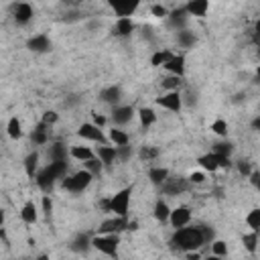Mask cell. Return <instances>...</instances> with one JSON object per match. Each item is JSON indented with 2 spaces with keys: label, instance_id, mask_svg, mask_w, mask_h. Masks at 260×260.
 I'll return each mask as SVG.
<instances>
[{
  "label": "cell",
  "instance_id": "cell-1",
  "mask_svg": "<svg viewBox=\"0 0 260 260\" xmlns=\"http://www.w3.org/2000/svg\"><path fill=\"white\" fill-rule=\"evenodd\" d=\"M215 238L213 228L209 225H181L175 228L171 236V246L177 248L179 252H189V250H199L201 246L209 244Z\"/></svg>",
  "mask_w": 260,
  "mask_h": 260
},
{
  "label": "cell",
  "instance_id": "cell-2",
  "mask_svg": "<svg viewBox=\"0 0 260 260\" xmlns=\"http://www.w3.org/2000/svg\"><path fill=\"white\" fill-rule=\"evenodd\" d=\"M67 171H69V162H67V158H61V160H49L43 169L37 171V175H35L32 179L37 181V187H39L43 193H51L53 187H55V183H57L59 179H63V177L67 175Z\"/></svg>",
  "mask_w": 260,
  "mask_h": 260
},
{
  "label": "cell",
  "instance_id": "cell-3",
  "mask_svg": "<svg viewBox=\"0 0 260 260\" xmlns=\"http://www.w3.org/2000/svg\"><path fill=\"white\" fill-rule=\"evenodd\" d=\"M91 181H93V175L89 171L81 169V171H75L71 175H65L61 179V187L69 193H81L91 185Z\"/></svg>",
  "mask_w": 260,
  "mask_h": 260
},
{
  "label": "cell",
  "instance_id": "cell-4",
  "mask_svg": "<svg viewBox=\"0 0 260 260\" xmlns=\"http://www.w3.org/2000/svg\"><path fill=\"white\" fill-rule=\"evenodd\" d=\"M132 191H134V185H128V187H122L120 191H116L112 197H108V205H110V211H112L114 215L128 217Z\"/></svg>",
  "mask_w": 260,
  "mask_h": 260
},
{
  "label": "cell",
  "instance_id": "cell-5",
  "mask_svg": "<svg viewBox=\"0 0 260 260\" xmlns=\"http://www.w3.org/2000/svg\"><path fill=\"white\" fill-rule=\"evenodd\" d=\"M118 246H120V234H98L91 238V248L106 256H118Z\"/></svg>",
  "mask_w": 260,
  "mask_h": 260
},
{
  "label": "cell",
  "instance_id": "cell-6",
  "mask_svg": "<svg viewBox=\"0 0 260 260\" xmlns=\"http://www.w3.org/2000/svg\"><path fill=\"white\" fill-rule=\"evenodd\" d=\"M197 162H199V167L201 169H205V171H217V169H230L232 167V158L230 156H225V154H217V152H207V154H201V156H197Z\"/></svg>",
  "mask_w": 260,
  "mask_h": 260
},
{
  "label": "cell",
  "instance_id": "cell-7",
  "mask_svg": "<svg viewBox=\"0 0 260 260\" xmlns=\"http://www.w3.org/2000/svg\"><path fill=\"white\" fill-rule=\"evenodd\" d=\"M191 187V183H189V179L187 177H171V173H169V177L162 181V185H160V191H162V195H169V197H177V195H181V193H185L187 189Z\"/></svg>",
  "mask_w": 260,
  "mask_h": 260
},
{
  "label": "cell",
  "instance_id": "cell-8",
  "mask_svg": "<svg viewBox=\"0 0 260 260\" xmlns=\"http://www.w3.org/2000/svg\"><path fill=\"white\" fill-rule=\"evenodd\" d=\"M77 136L83 138V140L95 142V144H108V136H106L104 130H102L100 126H95L93 122H83V124L77 128Z\"/></svg>",
  "mask_w": 260,
  "mask_h": 260
},
{
  "label": "cell",
  "instance_id": "cell-9",
  "mask_svg": "<svg viewBox=\"0 0 260 260\" xmlns=\"http://www.w3.org/2000/svg\"><path fill=\"white\" fill-rule=\"evenodd\" d=\"M10 14H12V20L18 26H26L35 16V8L28 2H14L12 8H10Z\"/></svg>",
  "mask_w": 260,
  "mask_h": 260
},
{
  "label": "cell",
  "instance_id": "cell-10",
  "mask_svg": "<svg viewBox=\"0 0 260 260\" xmlns=\"http://www.w3.org/2000/svg\"><path fill=\"white\" fill-rule=\"evenodd\" d=\"M104 2L114 10L116 16H132L142 4V0H104Z\"/></svg>",
  "mask_w": 260,
  "mask_h": 260
},
{
  "label": "cell",
  "instance_id": "cell-11",
  "mask_svg": "<svg viewBox=\"0 0 260 260\" xmlns=\"http://www.w3.org/2000/svg\"><path fill=\"white\" fill-rule=\"evenodd\" d=\"M128 230V217H122V215H114L110 219H104L102 225L98 228L100 234H122Z\"/></svg>",
  "mask_w": 260,
  "mask_h": 260
},
{
  "label": "cell",
  "instance_id": "cell-12",
  "mask_svg": "<svg viewBox=\"0 0 260 260\" xmlns=\"http://www.w3.org/2000/svg\"><path fill=\"white\" fill-rule=\"evenodd\" d=\"M156 104L169 112H181L183 108V100H181V91L179 89H173V91H167L162 93L160 98H156Z\"/></svg>",
  "mask_w": 260,
  "mask_h": 260
},
{
  "label": "cell",
  "instance_id": "cell-13",
  "mask_svg": "<svg viewBox=\"0 0 260 260\" xmlns=\"http://www.w3.org/2000/svg\"><path fill=\"white\" fill-rule=\"evenodd\" d=\"M165 18H167V24H169L173 30L187 28V22H189V14H187L185 6H179V8H175V10H169V14H167Z\"/></svg>",
  "mask_w": 260,
  "mask_h": 260
},
{
  "label": "cell",
  "instance_id": "cell-14",
  "mask_svg": "<svg viewBox=\"0 0 260 260\" xmlns=\"http://www.w3.org/2000/svg\"><path fill=\"white\" fill-rule=\"evenodd\" d=\"M26 49L32 51V53H49V51L53 49V43H51L49 35L39 32V35H32V37L26 41Z\"/></svg>",
  "mask_w": 260,
  "mask_h": 260
},
{
  "label": "cell",
  "instance_id": "cell-15",
  "mask_svg": "<svg viewBox=\"0 0 260 260\" xmlns=\"http://www.w3.org/2000/svg\"><path fill=\"white\" fill-rule=\"evenodd\" d=\"M132 118H134L132 106H120V104L112 106V122L116 126H126L128 122H132Z\"/></svg>",
  "mask_w": 260,
  "mask_h": 260
},
{
  "label": "cell",
  "instance_id": "cell-16",
  "mask_svg": "<svg viewBox=\"0 0 260 260\" xmlns=\"http://www.w3.org/2000/svg\"><path fill=\"white\" fill-rule=\"evenodd\" d=\"M173 228H181V225H187L191 221V209L187 205H179L175 209H171L169 213V219H167Z\"/></svg>",
  "mask_w": 260,
  "mask_h": 260
},
{
  "label": "cell",
  "instance_id": "cell-17",
  "mask_svg": "<svg viewBox=\"0 0 260 260\" xmlns=\"http://www.w3.org/2000/svg\"><path fill=\"white\" fill-rule=\"evenodd\" d=\"M132 32H134L132 16H118V20H116V24L112 28V35L114 37H120V39H128Z\"/></svg>",
  "mask_w": 260,
  "mask_h": 260
},
{
  "label": "cell",
  "instance_id": "cell-18",
  "mask_svg": "<svg viewBox=\"0 0 260 260\" xmlns=\"http://www.w3.org/2000/svg\"><path fill=\"white\" fill-rule=\"evenodd\" d=\"M49 138H51V126H47L45 122H39V124L32 128V132H30V142H32L35 146L47 144Z\"/></svg>",
  "mask_w": 260,
  "mask_h": 260
},
{
  "label": "cell",
  "instance_id": "cell-19",
  "mask_svg": "<svg viewBox=\"0 0 260 260\" xmlns=\"http://www.w3.org/2000/svg\"><path fill=\"white\" fill-rule=\"evenodd\" d=\"M100 102H104V104H110V106H116V104H120V100H122V87L120 85H108V87H104L102 91H100Z\"/></svg>",
  "mask_w": 260,
  "mask_h": 260
},
{
  "label": "cell",
  "instance_id": "cell-20",
  "mask_svg": "<svg viewBox=\"0 0 260 260\" xmlns=\"http://www.w3.org/2000/svg\"><path fill=\"white\" fill-rule=\"evenodd\" d=\"M162 67L167 69V73H173V75L185 77V69H187V65H185V55H173V57H171Z\"/></svg>",
  "mask_w": 260,
  "mask_h": 260
},
{
  "label": "cell",
  "instance_id": "cell-21",
  "mask_svg": "<svg viewBox=\"0 0 260 260\" xmlns=\"http://www.w3.org/2000/svg\"><path fill=\"white\" fill-rule=\"evenodd\" d=\"M69 248L73 250V252H77V254H87V250L91 248V236L89 234H77L73 240H71V244H69Z\"/></svg>",
  "mask_w": 260,
  "mask_h": 260
},
{
  "label": "cell",
  "instance_id": "cell-22",
  "mask_svg": "<svg viewBox=\"0 0 260 260\" xmlns=\"http://www.w3.org/2000/svg\"><path fill=\"white\" fill-rule=\"evenodd\" d=\"M95 156L104 162V167H110V165H114L116 162V146L112 144H100L98 146V150H95Z\"/></svg>",
  "mask_w": 260,
  "mask_h": 260
},
{
  "label": "cell",
  "instance_id": "cell-23",
  "mask_svg": "<svg viewBox=\"0 0 260 260\" xmlns=\"http://www.w3.org/2000/svg\"><path fill=\"white\" fill-rule=\"evenodd\" d=\"M185 10L189 16H205L209 10V0H189L185 4Z\"/></svg>",
  "mask_w": 260,
  "mask_h": 260
},
{
  "label": "cell",
  "instance_id": "cell-24",
  "mask_svg": "<svg viewBox=\"0 0 260 260\" xmlns=\"http://www.w3.org/2000/svg\"><path fill=\"white\" fill-rule=\"evenodd\" d=\"M20 219H22L26 225L37 223V219H39V211H37V205H35L32 201H26V203L20 207Z\"/></svg>",
  "mask_w": 260,
  "mask_h": 260
},
{
  "label": "cell",
  "instance_id": "cell-25",
  "mask_svg": "<svg viewBox=\"0 0 260 260\" xmlns=\"http://www.w3.org/2000/svg\"><path fill=\"white\" fill-rule=\"evenodd\" d=\"M195 43H197L195 32H191L189 28H181V30H177V45H179L181 49H191Z\"/></svg>",
  "mask_w": 260,
  "mask_h": 260
},
{
  "label": "cell",
  "instance_id": "cell-26",
  "mask_svg": "<svg viewBox=\"0 0 260 260\" xmlns=\"http://www.w3.org/2000/svg\"><path fill=\"white\" fill-rule=\"evenodd\" d=\"M69 150L63 142H53L49 148H47V158L49 160H61V158H67Z\"/></svg>",
  "mask_w": 260,
  "mask_h": 260
},
{
  "label": "cell",
  "instance_id": "cell-27",
  "mask_svg": "<svg viewBox=\"0 0 260 260\" xmlns=\"http://www.w3.org/2000/svg\"><path fill=\"white\" fill-rule=\"evenodd\" d=\"M24 173H26V177H35L37 175V171H39V152L37 150H32V152H28L26 156H24Z\"/></svg>",
  "mask_w": 260,
  "mask_h": 260
},
{
  "label": "cell",
  "instance_id": "cell-28",
  "mask_svg": "<svg viewBox=\"0 0 260 260\" xmlns=\"http://www.w3.org/2000/svg\"><path fill=\"white\" fill-rule=\"evenodd\" d=\"M169 213H171V207H169V203L160 197V199H156V203H154V209H152V215H154V219L156 221H160V223H165L167 219H169Z\"/></svg>",
  "mask_w": 260,
  "mask_h": 260
},
{
  "label": "cell",
  "instance_id": "cell-29",
  "mask_svg": "<svg viewBox=\"0 0 260 260\" xmlns=\"http://www.w3.org/2000/svg\"><path fill=\"white\" fill-rule=\"evenodd\" d=\"M138 120H140V126L144 128V130H148L154 122H156V112L152 110V108H140L138 112Z\"/></svg>",
  "mask_w": 260,
  "mask_h": 260
},
{
  "label": "cell",
  "instance_id": "cell-30",
  "mask_svg": "<svg viewBox=\"0 0 260 260\" xmlns=\"http://www.w3.org/2000/svg\"><path fill=\"white\" fill-rule=\"evenodd\" d=\"M167 177H169V169H165V167H150L148 169V179L154 187H160Z\"/></svg>",
  "mask_w": 260,
  "mask_h": 260
},
{
  "label": "cell",
  "instance_id": "cell-31",
  "mask_svg": "<svg viewBox=\"0 0 260 260\" xmlns=\"http://www.w3.org/2000/svg\"><path fill=\"white\" fill-rule=\"evenodd\" d=\"M95 152L89 148V146H81V144H77V146H71L69 148V156L71 158H75V160H87V158H91Z\"/></svg>",
  "mask_w": 260,
  "mask_h": 260
},
{
  "label": "cell",
  "instance_id": "cell-32",
  "mask_svg": "<svg viewBox=\"0 0 260 260\" xmlns=\"http://www.w3.org/2000/svg\"><path fill=\"white\" fill-rule=\"evenodd\" d=\"M108 140H110L114 146H122V144H128V142H130V136H128V132H124L122 128H112L110 134H108Z\"/></svg>",
  "mask_w": 260,
  "mask_h": 260
},
{
  "label": "cell",
  "instance_id": "cell-33",
  "mask_svg": "<svg viewBox=\"0 0 260 260\" xmlns=\"http://www.w3.org/2000/svg\"><path fill=\"white\" fill-rule=\"evenodd\" d=\"M6 134H8L12 140H16V138L22 136V124H20V120H18L16 116L8 118V122H6Z\"/></svg>",
  "mask_w": 260,
  "mask_h": 260
},
{
  "label": "cell",
  "instance_id": "cell-34",
  "mask_svg": "<svg viewBox=\"0 0 260 260\" xmlns=\"http://www.w3.org/2000/svg\"><path fill=\"white\" fill-rule=\"evenodd\" d=\"M171 57H173V53H171L169 49H156V51L152 53V57H150V65H152V67H162Z\"/></svg>",
  "mask_w": 260,
  "mask_h": 260
},
{
  "label": "cell",
  "instance_id": "cell-35",
  "mask_svg": "<svg viewBox=\"0 0 260 260\" xmlns=\"http://www.w3.org/2000/svg\"><path fill=\"white\" fill-rule=\"evenodd\" d=\"M83 169H85V171H89L93 177H100V175H102V171H104V162L93 154L91 158L83 160Z\"/></svg>",
  "mask_w": 260,
  "mask_h": 260
},
{
  "label": "cell",
  "instance_id": "cell-36",
  "mask_svg": "<svg viewBox=\"0 0 260 260\" xmlns=\"http://www.w3.org/2000/svg\"><path fill=\"white\" fill-rule=\"evenodd\" d=\"M160 85H162V89H167V91L179 89V87L183 85V77H179V75H173V73H169L167 77H162Z\"/></svg>",
  "mask_w": 260,
  "mask_h": 260
},
{
  "label": "cell",
  "instance_id": "cell-37",
  "mask_svg": "<svg viewBox=\"0 0 260 260\" xmlns=\"http://www.w3.org/2000/svg\"><path fill=\"white\" fill-rule=\"evenodd\" d=\"M211 150L217 152V154L232 156V152H234V142H232V140H217V142L211 144Z\"/></svg>",
  "mask_w": 260,
  "mask_h": 260
},
{
  "label": "cell",
  "instance_id": "cell-38",
  "mask_svg": "<svg viewBox=\"0 0 260 260\" xmlns=\"http://www.w3.org/2000/svg\"><path fill=\"white\" fill-rule=\"evenodd\" d=\"M156 156H158V148H156V146L144 144V146H140V150H138V158L144 160V162H150V160H154Z\"/></svg>",
  "mask_w": 260,
  "mask_h": 260
},
{
  "label": "cell",
  "instance_id": "cell-39",
  "mask_svg": "<svg viewBox=\"0 0 260 260\" xmlns=\"http://www.w3.org/2000/svg\"><path fill=\"white\" fill-rule=\"evenodd\" d=\"M209 130H211L213 134L221 136V138H228V130H230V126H228V122H225L223 118H217V120H213V122H211Z\"/></svg>",
  "mask_w": 260,
  "mask_h": 260
},
{
  "label": "cell",
  "instance_id": "cell-40",
  "mask_svg": "<svg viewBox=\"0 0 260 260\" xmlns=\"http://www.w3.org/2000/svg\"><path fill=\"white\" fill-rule=\"evenodd\" d=\"M132 154H134V148L130 146V142L128 144H122V146H116V160L126 162V160L132 158Z\"/></svg>",
  "mask_w": 260,
  "mask_h": 260
},
{
  "label": "cell",
  "instance_id": "cell-41",
  "mask_svg": "<svg viewBox=\"0 0 260 260\" xmlns=\"http://www.w3.org/2000/svg\"><path fill=\"white\" fill-rule=\"evenodd\" d=\"M242 242H244V246H246V250L248 252H256V246H258V230H252L250 234H244V238H242Z\"/></svg>",
  "mask_w": 260,
  "mask_h": 260
},
{
  "label": "cell",
  "instance_id": "cell-42",
  "mask_svg": "<svg viewBox=\"0 0 260 260\" xmlns=\"http://www.w3.org/2000/svg\"><path fill=\"white\" fill-rule=\"evenodd\" d=\"M209 244H211V254H213V256H217V258L228 256V244H225V242H221V240H215V238H213Z\"/></svg>",
  "mask_w": 260,
  "mask_h": 260
},
{
  "label": "cell",
  "instance_id": "cell-43",
  "mask_svg": "<svg viewBox=\"0 0 260 260\" xmlns=\"http://www.w3.org/2000/svg\"><path fill=\"white\" fill-rule=\"evenodd\" d=\"M246 223L250 225V230H258L260 228V209L258 207L250 209V213L246 215Z\"/></svg>",
  "mask_w": 260,
  "mask_h": 260
},
{
  "label": "cell",
  "instance_id": "cell-44",
  "mask_svg": "<svg viewBox=\"0 0 260 260\" xmlns=\"http://www.w3.org/2000/svg\"><path fill=\"white\" fill-rule=\"evenodd\" d=\"M81 18H83V14H81L79 10H75V8H71V10L63 12V16H61V20H63V22H77V20H81Z\"/></svg>",
  "mask_w": 260,
  "mask_h": 260
},
{
  "label": "cell",
  "instance_id": "cell-45",
  "mask_svg": "<svg viewBox=\"0 0 260 260\" xmlns=\"http://www.w3.org/2000/svg\"><path fill=\"white\" fill-rule=\"evenodd\" d=\"M41 122H45L47 126H53V124H57V122H59V114H57L55 110H47V112H43Z\"/></svg>",
  "mask_w": 260,
  "mask_h": 260
},
{
  "label": "cell",
  "instance_id": "cell-46",
  "mask_svg": "<svg viewBox=\"0 0 260 260\" xmlns=\"http://www.w3.org/2000/svg\"><path fill=\"white\" fill-rule=\"evenodd\" d=\"M41 207H43V213H45L47 217L53 213V199H51V195H49V193H45V195H43V199H41Z\"/></svg>",
  "mask_w": 260,
  "mask_h": 260
},
{
  "label": "cell",
  "instance_id": "cell-47",
  "mask_svg": "<svg viewBox=\"0 0 260 260\" xmlns=\"http://www.w3.org/2000/svg\"><path fill=\"white\" fill-rule=\"evenodd\" d=\"M236 169H238V173H240L242 177H248V175H250V171H252L254 167H252V162H250V160H238V162H236Z\"/></svg>",
  "mask_w": 260,
  "mask_h": 260
},
{
  "label": "cell",
  "instance_id": "cell-48",
  "mask_svg": "<svg viewBox=\"0 0 260 260\" xmlns=\"http://www.w3.org/2000/svg\"><path fill=\"white\" fill-rule=\"evenodd\" d=\"M150 12H152V16H156V18H165V16L169 14L167 6H162V4H152V6H150Z\"/></svg>",
  "mask_w": 260,
  "mask_h": 260
},
{
  "label": "cell",
  "instance_id": "cell-49",
  "mask_svg": "<svg viewBox=\"0 0 260 260\" xmlns=\"http://www.w3.org/2000/svg\"><path fill=\"white\" fill-rule=\"evenodd\" d=\"M181 100H183V106H189V108H193V106L197 104V93H193V91L181 93Z\"/></svg>",
  "mask_w": 260,
  "mask_h": 260
},
{
  "label": "cell",
  "instance_id": "cell-50",
  "mask_svg": "<svg viewBox=\"0 0 260 260\" xmlns=\"http://www.w3.org/2000/svg\"><path fill=\"white\" fill-rule=\"evenodd\" d=\"M79 102H81V98H79L77 93H71V95H67V98L63 100V106H65V108H73V106H77Z\"/></svg>",
  "mask_w": 260,
  "mask_h": 260
},
{
  "label": "cell",
  "instance_id": "cell-51",
  "mask_svg": "<svg viewBox=\"0 0 260 260\" xmlns=\"http://www.w3.org/2000/svg\"><path fill=\"white\" fill-rule=\"evenodd\" d=\"M187 179H189V183H193V185H199V183H203V181H205V175H203L201 171H193V173H191Z\"/></svg>",
  "mask_w": 260,
  "mask_h": 260
},
{
  "label": "cell",
  "instance_id": "cell-52",
  "mask_svg": "<svg viewBox=\"0 0 260 260\" xmlns=\"http://www.w3.org/2000/svg\"><path fill=\"white\" fill-rule=\"evenodd\" d=\"M91 116H93V124H95V126H100V128H104V126H106V122H108V118H106V116L95 114V112H93Z\"/></svg>",
  "mask_w": 260,
  "mask_h": 260
},
{
  "label": "cell",
  "instance_id": "cell-53",
  "mask_svg": "<svg viewBox=\"0 0 260 260\" xmlns=\"http://www.w3.org/2000/svg\"><path fill=\"white\" fill-rule=\"evenodd\" d=\"M248 177H250V183H252L254 187H260V173H258L256 169H252Z\"/></svg>",
  "mask_w": 260,
  "mask_h": 260
},
{
  "label": "cell",
  "instance_id": "cell-54",
  "mask_svg": "<svg viewBox=\"0 0 260 260\" xmlns=\"http://www.w3.org/2000/svg\"><path fill=\"white\" fill-rule=\"evenodd\" d=\"M252 128H254V130H258V128H260V116H256V118L252 120Z\"/></svg>",
  "mask_w": 260,
  "mask_h": 260
},
{
  "label": "cell",
  "instance_id": "cell-55",
  "mask_svg": "<svg viewBox=\"0 0 260 260\" xmlns=\"http://www.w3.org/2000/svg\"><path fill=\"white\" fill-rule=\"evenodd\" d=\"M4 219H6V213H4V209H0V230L4 225Z\"/></svg>",
  "mask_w": 260,
  "mask_h": 260
},
{
  "label": "cell",
  "instance_id": "cell-56",
  "mask_svg": "<svg viewBox=\"0 0 260 260\" xmlns=\"http://www.w3.org/2000/svg\"><path fill=\"white\" fill-rule=\"evenodd\" d=\"M63 2H67V4H77V2H83V0H63Z\"/></svg>",
  "mask_w": 260,
  "mask_h": 260
}]
</instances>
